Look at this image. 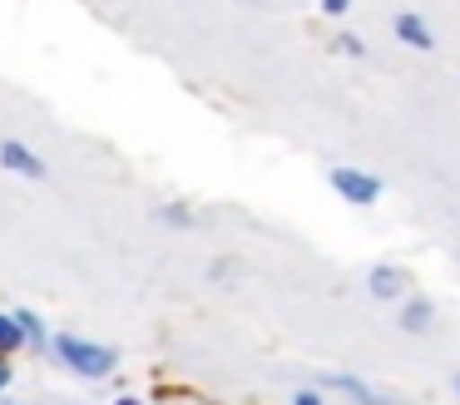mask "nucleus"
I'll return each instance as SVG.
<instances>
[{
	"mask_svg": "<svg viewBox=\"0 0 460 405\" xmlns=\"http://www.w3.org/2000/svg\"><path fill=\"white\" fill-rule=\"evenodd\" d=\"M5 381H11V371H5V365H0V385H5Z\"/></svg>",
	"mask_w": 460,
	"mask_h": 405,
	"instance_id": "obj_10",
	"label": "nucleus"
},
{
	"mask_svg": "<svg viewBox=\"0 0 460 405\" xmlns=\"http://www.w3.org/2000/svg\"><path fill=\"white\" fill-rule=\"evenodd\" d=\"M55 351H60V361L80 375H110L114 371V351H104V346H94V341H80V336H60Z\"/></svg>",
	"mask_w": 460,
	"mask_h": 405,
	"instance_id": "obj_1",
	"label": "nucleus"
},
{
	"mask_svg": "<svg viewBox=\"0 0 460 405\" xmlns=\"http://www.w3.org/2000/svg\"><path fill=\"white\" fill-rule=\"evenodd\" d=\"M0 168H11V173L31 178V183H45V163L21 144V138H5V144H0Z\"/></svg>",
	"mask_w": 460,
	"mask_h": 405,
	"instance_id": "obj_3",
	"label": "nucleus"
},
{
	"mask_svg": "<svg viewBox=\"0 0 460 405\" xmlns=\"http://www.w3.org/2000/svg\"><path fill=\"white\" fill-rule=\"evenodd\" d=\"M391 30H396V40H406L411 49H436V35H430V25L416 15V10H396Z\"/></svg>",
	"mask_w": 460,
	"mask_h": 405,
	"instance_id": "obj_4",
	"label": "nucleus"
},
{
	"mask_svg": "<svg viewBox=\"0 0 460 405\" xmlns=\"http://www.w3.org/2000/svg\"><path fill=\"white\" fill-rule=\"evenodd\" d=\"M21 321H15V316H0V351H15V346H21Z\"/></svg>",
	"mask_w": 460,
	"mask_h": 405,
	"instance_id": "obj_6",
	"label": "nucleus"
},
{
	"mask_svg": "<svg viewBox=\"0 0 460 405\" xmlns=\"http://www.w3.org/2000/svg\"><path fill=\"white\" fill-rule=\"evenodd\" d=\"M456 385H460V381H456Z\"/></svg>",
	"mask_w": 460,
	"mask_h": 405,
	"instance_id": "obj_12",
	"label": "nucleus"
},
{
	"mask_svg": "<svg viewBox=\"0 0 460 405\" xmlns=\"http://www.w3.org/2000/svg\"><path fill=\"white\" fill-rule=\"evenodd\" d=\"M114 405H139V401H114Z\"/></svg>",
	"mask_w": 460,
	"mask_h": 405,
	"instance_id": "obj_11",
	"label": "nucleus"
},
{
	"mask_svg": "<svg viewBox=\"0 0 460 405\" xmlns=\"http://www.w3.org/2000/svg\"><path fill=\"white\" fill-rule=\"evenodd\" d=\"M332 188H337L347 203H361V207L381 198V183H376V178H367V173H357V168H337V173H332Z\"/></svg>",
	"mask_w": 460,
	"mask_h": 405,
	"instance_id": "obj_2",
	"label": "nucleus"
},
{
	"mask_svg": "<svg viewBox=\"0 0 460 405\" xmlns=\"http://www.w3.org/2000/svg\"><path fill=\"white\" fill-rule=\"evenodd\" d=\"M371 292H376L381 302H391V296L401 292V277L391 272V267H376V272H371Z\"/></svg>",
	"mask_w": 460,
	"mask_h": 405,
	"instance_id": "obj_5",
	"label": "nucleus"
},
{
	"mask_svg": "<svg viewBox=\"0 0 460 405\" xmlns=\"http://www.w3.org/2000/svg\"><path fill=\"white\" fill-rule=\"evenodd\" d=\"M426 312H430V306H426V302H416V306H411V312H406V326H411V331H420V326H426V321H430V316H426Z\"/></svg>",
	"mask_w": 460,
	"mask_h": 405,
	"instance_id": "obj_7",
	"label": "nucleus"
},
{
	"mask_svg": "<svg viewBox=\"0 0 460 405\" xmlns=\"http://www.w3.org/2000/svg\"><path fill=\"white\" fill-rule=\"evenodd\" d=\"M322 10H327V15H347L351 0H322Z\"/></svg>",
	"mask_w": 460,
	"mask_h": 405,
	"instance_id": "obj_8",
	"label": "nucleus"
},
{
	"mask_svg": "<svg viewBox=\"0 0 460 405\" xmlns=\"http://www.w3.org/2000/svg\"><path fill=\"white\" fill-rule=\"evenodd\" d=\"M297 405H322V401H317L312 391H302V395H297Z\"/></svg>",
	"mask_w": 460,
	"mask_h": 405,
	"instance_id": "obj_9",
	"label": "nucleus"
}]
</instances>
